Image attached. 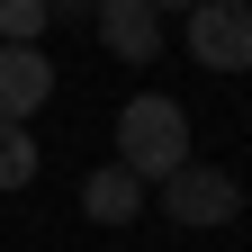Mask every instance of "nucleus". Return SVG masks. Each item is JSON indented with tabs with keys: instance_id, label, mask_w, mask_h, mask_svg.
Wrapping results in <instances>:
<instances>
[{
	"instance_id": "5",
	"label": "nucleus",
	"mask_w": 252,
	"mask_h": 252,
	"mask_svg": "<svg viewBox=\"0 0 252 252\" xmlns=\"http://www.w3.org/2000/svg\"><path fill=\"white\" fill-rule=\"evenodd\" d=\"M99 36L117 63H153L162 54V9L153 0H99Z\"/></svg>"
},
{
	"instance_id": "7",
	"label": "nucleus",
	"mask_w": 252,
	"mask_h": 252,
	"mask_svg": "<svg viewBox=\"0 0 252 252\" xmlns=\"http://www.w3.org/2000/svg\"><path fill=\"white\" fill-rule=\"evenodd\" d=\"M36 162H45L36 135H27V126H0V189H27V180H36Z\"/></svg>"
},
{
	"instance_id": "3",
	"label": "nucleus",
	"mask_w": 252,
	"mask_h": 252,
	"mask_svg": "<svg viewBox=\"0 0 252 252\" xmlns=\"http://www.w3.org/2000/svg\"><path fill=\"white\" fill-rule=\"evenodd\" d=\"M189 54H198V72H252V0H198Z\"/></svg>"
},
{
	"instance_id": "1",
	"label": "nucleus",
	"mask_w": 252,
	"mask_h": 252,
	"mask_svg": "<svg viewBox=\"0 0 252 252\" xmlns=\"http://www.w3.org/2000/svg\"><path fill=\"white\" fill-rule=\"evenodd\" d=\"M117 162L135 180H171L189 162V108L162 99V90H135V99L117 108Z\"/></svg>"
},
{
	"instance_id": "6",
	"label": "nucleus",
	"mask_w": 252,
	"mask_h": 252,
	"mask_svg": "<svg viewBox=\"0 0 252 252\" xmlns=\"http://www.w3.org/2000/svg\"><path fill=\"white\" fill-rule=\"evenodd\" d=\"M135 207H144V180L126 171V162L81 171V216H90V225H135Z\"/></svg>"
},
{
	"instance_id": "10",
	"label": "nucleus",
	"mask_w": 252,
	"mask_h": 252,
	"mask_svg": "<svg viewBox=\"0 0 252 252\" xmlns=\"http://www.w3.org/2000/svg\"><path fill=\"white\" fill-rule=\"evenodd\" d=\"M153 9H198V0H153Z\"/></svg>"
},
{
	"instance_id": "2",
	"label": "nucleus",
	"mask_w": 252,
	"mask_h": 252,
	"mask_svg": "<svg viewBox=\"0 0 252 252\" xmlns=\"http://www.w3.org/2000/svg\"><path fill=\"white\" fill-rule=\"evenodd\" d=\"M162 216H171V225H234V216H243V180L225 162H180L162 180Z\"/></svg>"
},
{
	"instance_id": "9",
	"label": "nucleus",
	"mask_w": 252,
	"mask_h": 252,
	"mask_svg": "<svg viewBox=\"0 0 252 252\" xmlns=\"http://www.w3.org/2000/svg\"><path fill=\"white\" fill-rule=\"evenodd\" d=\"M45 9H81V0H45ZM90 9H99V0H90Z\"/></svg>"
},
{
	"instance_id": "4",
	"label": "nucleus",
	"mask_w": 252,
	"mask_h": 252,
	"mask_svg": "<svg viewBox=\"0 0 252 252\" xmlns=\"http://www.w3.org/2000/svg\"><path fill=\"white\" fill-rule=\"evenodd\" d=\"M54 99V63L45 45H0V126H27Z\"/></svg>"
},
{
	"instance_id": "8",
	"label": "nucleus",
	"mask_w": 252,
	"mask_h": 252,
	"mask_svg": "<svg viewBox=\"0 0 252 252\" xmlns=\"http://www.w3.org/2000/svg\"><path fill=\"white\" fill-rule=\"evenodd\" d=\"M45 18H54L45 0H0V45H36V36H45Z\"/></svg>"
}]
</instances>
